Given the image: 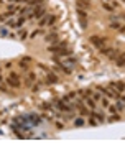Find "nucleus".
I'll list each match as a JSON object with an SVG mask.
<instances>
[{"instance_id":"f257e3e1","label":"nucleus","mask_w":125,"mask_h":148,"mask_svg":"<svg viewBox=\"0 0 125 148\" xmlns=\"http://www.w3.org/2000/svg\"><path fill=\"white\" fill-rule=\"evenodd\" d=\"M90 43H94L96 46H99L100 49L105 45V38H99V36H90Z\"/></svg>"},{"instance_id":"f03ea898","label":"nucleus","mask_w":125,"mask_h":148,"mask_svg":"<svg viewBox=\"0 0 125 148\" xmlns=\"http://www.w3.org/2000/svg\"><path fill=\"white\" fill-rule=\"evenodd\" d=\"M56 107H58L59 110H62V112H71L72 110V105H66L64 101H58L56 102Z\"/></svg>"},{"instance_id":"7ed1b4c3","label":"nucleus","mask_w":125,"mask_h":148,"mask_svg":"<svg viewBox=\"0 0 125 148\" xmlns=\"http://www.w3.org/2000/svg\"><path fill=\"white\" fill-rule=\"evenodd\" d=\"M45 7H40V8H36L35 12H33V13H31V15H30V17H33V18H41V17H43V15H45Z\"/></svg>"},{"instance_id":"20e7f679","label":"nucleus","mask_w":125,"mask_h":148,"mask_svg":"<svg viewBox=\"0 0 125 148\" xmlns=\"http://www.w3.org/2000/svg\"><path fill=\"white\" fill-rule=\"evenodd\" d=\"M76 8H89V2H86V0H76Z\"/></svg>"},{"instance_id":"39448f33","label":"nucleus","mask_w":125,"mask_h":148,"mask_svg":"<svg viewBox=\"0 0 125 148\" xmlns=\"http://www.w3.org/2000/svg\"><path fill=\"white\" fill-rule=\"evenodd\" d=\"M110 86H112V87H117V92H124V91H125V84L124 82H112V84H110Z\"/></svg>"},{"instance_id":"423d86ee","label":"nucleus","mask_w":125,"mask_h":148,"mask_svg":"<svg viewBox=\"0 0 125 148\" xmlns=\"http://www.w3.org/2000/svg\"><path fill=\"white\" fill-rule=\"evenodd\" d=\"M48 43H54V41H58V33H51V35H46L45 38Z\"/></svg>"},{"instance_id":"0eeeda50","label":"nucleus","mask_w":125,"mask_h":148,"mask_svg":"<svg viewBox=\"0 0 125 148\" xmlns=\"http://www.w3.org/2000/svg\"><path fill=\"white\" fill-rule=\"evenodd\" d=\"M46 82H48V84H56V82H58V76H54V74H48Z\"/></svg>"},{"instance_id":"6e6552de","label":"nucleus","mask_w":125,"mask_h":148,"mask_svg":"<svg viewBox=\"0 0 125 148\" xmlns=\"http://www.w3.org/2000/svg\"><path fill=\"white\" fill-rule=\"evenodd\" d=\"M117 66H125V53H122L120 56H117Z\"/></svg>"},{"instance_id":"1a4fd4ad","label":"nucleus","mask_w":125,"mask_h":148,"mask_svg":"<svg viewBox=\"0 0 125 148\" xmlns=\"http://www.w3.org/2000/svg\"><path fill=\"white\" fill-rule=\"evenodd\" d=\"M76 13L79 15V18H87V12L82 8H76Z\"/></svg>"},{"instance_id":"9d476101","label":"nucleus","mask_w":125,"mask_h":148,"mask_svg":"<svg viewBox=\"0 0 125 148\" xmlns=\"http://www.w3.org/2000/svg\"><path fill=\"white\" fill-rule=\"evenodd\" d=\"M17 79H18V77H12V79L8 77V84L12 86V87H18V86H20V82H18Z\"/></svg>"},{"instance_id":"9b49d317","label":"nucleus","mask_w":125,"mask_h":148,"mask_svg":"<svg viewBox=\"0 0 125 148\" xmlns=\"http://www.w3.org/2000/svg\"><path fill=\"white\" fill-rule=\"evenodd\" d=\"M86 104L89 105V109H96V104H94V101H92V99H89V97L86 99Z\"/></svg>"},{"instance_id":"f8f14e48","label":"nucleus","mask_w":125,"mask_h":148,"mask_svg":"<svg viewBox=\"0 0 125 148\" xmlns=\"http://www.w3.org/2000/svg\"><path fill=\"white\" fill-rule=\"evenodd\" d=\"M74 125H76V127H82V125H84V119H76V120H74Z\"/></svg>"},{"instance_id":"ddd939ff","label":"nucleus","mask_w":125,"mask_h":148,"mask_svg":"<svg viewBox=\"0 0 125 148\" xmlns=\"http://www.w3.org/2000/svg\"><path fill=\"white\" fill-rule=\"evenodd\" d=\"M92 117H96L99 122H104V115H100V114H96V112H92Z\"/></svg>"},{"instance_id":"4468645a","label":"nucleus","mask_w":125,"mask_h":148,"mask_svg":"<svg viewBox=\"0 0 125 148\" xmlns=\"http://www.w3.org/2000/svg\"><path fill=\"white\" fill-rule=\"evenodd\" d=\"M20 67H21L23 71H28V64H27V61H20Z\"/></svg>"},{"instance_id":"2eb2a0df","label":"nucleus","mask_w":125,"mask_h":148,"mask_svg":"<svg viewBox=\"0 0 125 148\" xmlns=\"http://www.w3.org/2000/svg\"><path fill=\"white\" fill-rule=\"evenodd\" d=\"M79 23H81V27H82V28H87V20H86V18H79Z\"/></svg>"},{"instance_id":"dca6fc26","label":"nucleus","mask_w":125,"mask_h":148,"mask_svg":"<svg viewBox=\"0 0 125 148\" xmlns=\"http://www.w3.org/2000/svg\"><path fill=\"white\" fill-rule=\"evenodd\" d=\"M30 2V5H41L43 3V0H28Z\"/></svg>"},{"instance_id":"f3484780","label":"nucleus","mask_w":125,"mask_h":148,"mask_svg":"<svg viewBox=\"0 0 125 148\" xmlns=\"http://www.w3.org/2000/svg\"><path fill=\"white\" fill-rule=\"evenodd\" d=\"M115 120H120V115H117V114H114L110 119H109V122H115Z\"/></svg>"},{"instance_id":"a211bd4d","label":"nucleus","mask_w":125,"mask_h":148,"mask_svg":"<svg viewBox=\"0 0 125 148\" xmlns=\"http://www.w3.org/2000/svg\"><path fill=\"white\" fill-rule=\"evenodd\" d=\"M54 21H56V17H54V15H51V17H48V25H53Z\"/></svg>"},{"instance_id":"6ab92c4d","label":"nucleus","mask_w":125,"mask_h":148,"mask_svg":"<svg viewBox=\"0 0 125 148\" xmlns=\"http://www.w3.org/2000/svg\"><path fill=\"white\" fill-rule=\"evenodd\" d=\"M23 21H25V18H20V20L17 21V23H15V28H20L21 25H23Z\"/></svg>"},{"instance_id":"aec40b11","label":"nucleus","mask_w":125,"mask_h":148,"mask_svg":"<svg viewBox=\"0 0 125 148\" xmlns=\"http://www.w3.org/2000/svg\"><path fill=\"white\" fill-rule=\"evenodd\" d=\"M110 28H114V30H118V28H120V25H118V23H114V21H112V23H110Z\"/></svg>"},{"instance_id":"412c9836","label":"nucleus","mask_w":125,"mask_h":148,"mask_svg":"<svg viewBox=\"0 0 125 148\" xmlns=\"http://www.w3.org/2000/svg\"><path fill=\"white\" fill-rule=\"evenodd\" d=\"M27 36H28V35H27V31H25V30H23V31H20V38H21V40H25Z\"/></svg>"},{"instance_id":"4be33fe9","label":"nucleus","mask_w":125,"mask_h":148,"mask_svg":"<svg viewBox=\"0 0 125 148\" xmlns=\"http://www.w3.org/2000/svg\"><path fill=\"white\" fill-rule=\"evenodd\" d=\"M102 7H104L105 10H109V12H112V10H114L112 7H110V5H107V3H102Z\"/></svg>"},{"instance_id":"5701e85b","label":"nucleus","mask_w":125,"mask_h":148,"mask_svg":"<svg viewBox=\"0 0 125 148\" xmlns=\"http://www.w3.org/2000/svg\"><path fill=\"white\" fill-rule=\"evenodd\" d=\"M0 35L5 36V35H7V28H2V30H0Z\"/></svg>"},{"instance_id":"b1692460","label":"nucleus","mask_w":125,"mask_h":148,"mask_svg":"<svg viewBox=\"0 0 125 148\" xmlns=\"http://www.w3.org/2000/svg\"><path fill=\"white\" fill-rule=\"evenodd\" d=\"M102 104H104L105 107H109V101H107V99H105V97H102Z\"/></svg>"},{"instance_id":"393cba45","label":"nucleus","mask_w":125,"mask_h":148,"mask_svg":"<svg viewBox=\"0 0 125 148\" xmlns=\"http://www.w3.org/2000/svg\"><path fill=\"white\" fill-rule=\"evenodd\" d=\"M46 23H48V18H43L41 21H40V25H41V27H43V25H46Z\"/></svg>"},{"instance_id":"a878e982","label":"nucleus","mask_w":125,"mask_h":148,"mask_svg":"<svg viewBox=\"0 0 125 148\" xmlns=\"http://www.w3.org/2000/svg\"><path fill=\"white\" fill-rule=\"evenodd\" d=\"M117 109H118V110H122V109H124V104H122V102H118V104H117Z\"/></svg>"},{"instance_id":"bb28decb","label":"nucleus","mask_w":125,"mask_h":148,"mask_svg":"<svg viewBox=\"0 0 125 148\" xmlns=\"http://www.w3.org/2000/svg\"><path fill=\"white\" fill-rule=\"evenodd\" d=\"M38 33H40V30H36V31H33V33H31V35H30V36H31V38H35L36 35H38Z\"/></svg>"},{"instance_id":"cd10ccee","label":"nucleus","mask_w":125,"mask_h":148,"mask_svg":"<svg viewBox=\"0 0 125 148\" xmlns=\"http://www.w3.org/2000/svg\"><path fill=\"white\" fill-rule=\"evenodd\" d=\"M0 82H2V77H0Z\"/></svg>"},{"instance_id":"c85d7f7f","label":"nucleus","mask_w":125,"mask_h":148,"mask_svg":"<svg viewBox=\"0 0 125 148\" xmlns=\"http://www.w3.org/2000/svg\"><path fill=\"white\" fill-rule=\"evenodd\" d=\"M86 2H89V0H86Z\"/></svg>"},{"instance_id":"c756f323","label":"nucleus","mask_w":125,"mask_h":148,"mask_svg":"<svg viewBox=\"0 0 125 148\" xmlns=\"http://www.w3.org/2000/svg\"><path fill=\"white\" fill-rule=\"evenodd\" d=\"M124 18H125V15H124Z\"/></svg>"},{"instance_id":"7c9ffc66","label":"nucleus","mask_w":125,"mask_h":148,"mask_svg":"<svg viewBox=\"0 0 125 148\" xmlns=\"http://www.w3.org/2000/svg\"><path fill=\"white\" fill-rule=\"evenodd\" d=\"M124 2H125V0H124Z\"/></svg>"}]
</instances>
